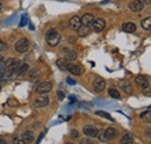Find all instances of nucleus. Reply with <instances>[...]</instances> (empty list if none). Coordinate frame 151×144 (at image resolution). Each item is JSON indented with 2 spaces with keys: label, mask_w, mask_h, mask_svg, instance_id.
Wrapping results in <instances>:
<instances>
[{
  "label": "nucleus",
  "mask_w": 151,
  "mask_h": 144,
  "mask_svg": "<svg viewBox=\"0 0 151 144\" xmlns=\"http://www.w3.org/2000/svg\"><path fill=\"white\" fill-rule=\"evenodd\" d=\"M60 38H62V36H60L59 33H57L56 30H50L45 35V41H47V43L50 47H56V45H58L59 42H60Z\"/></svg>",
  "instance_id": "nucleus-1"
},
{
  "label": "nucleus",
  "mask_w": 151,
  "mask_h": 144,
  "mask_svg": "<svg viewBox=\"0 0 151 144\" xmlns=\"http://www.w3.org/2000/svg\"><path fill=\"white\" fill-rule=\"evenodd\" d=\"M29 47H30L29 41H28L27 38L22 37V38H20L19 41L15 43L14 49H15V51H17V53H19V54H23V53H26V51L29 49Z\"/></svg>",
  "instance_id": "nucleus-2"
},
{
  "label": "nucleus",
  "mask_w": 151,
  "mask_h": 144,
  "mask_svg": "<svg viewBox=\"0 0 151 144\" xmlns=\"http://www.w3.org/2000/svg\"><path fill=\"white\" fill-rule=\"evenodd\" d=\"M98 136H101V138H102L101 141H111V140H114L117 136V130L115 128L109 127L104 131V134H101V135L99 134Z\"/></svg>",
  "instance_id": "nucleus-3"
},
{
  "label": "nucleus",
  "mask_w": 151,
  "mask_h": 144,
  "mask_svg": "<svg viewBox=\"0 0 151 144\" xmlns=\"http://www.w3.org/2000/svg\"><path fill=\"white\" fill-rule=\"evenodd\" d=\"M83 132H84L87 137H90V138L98 137V135H99L98 128L94 126H92V125H86V126L83 127Z\"/></svg>",
  "instance_id": "nucleus-4"
},
{
  "label": "nucleus",
  "mask_w": 151,
  "mask_h": 144,
  "mask_svg": "<svg viewBox=\"0 0 151 144\" xmlns=\"http://www.w3.org/2000/svg\"><path fill=\"white\" fill-rule=\"evenodd\" d=\"M48 105H49V98L45 94H40V96H37L33 102V107L35 108L45 107Z\"/></svg>",
  "instance_id": "nucleus-5"
},
{
  "label": "nucleus",
  "mask_w": 151,
  "mask_h": 144,
  "mask_svg": "<svg viewBox=\"0 0 151 144\" xmlns=\"http://www.w3.org/2000/svg\"><path fill=\"white\" fill-rule=\"evenodd\" d=\"M51 90H52V84L50 81H44V83H41V84L37 85L36 93H38V94H47Z\"/></svg>",
  "instance_id": "nucleus-6"
},
{
  "label": "nucleus",
  "mask_w": 151,
  "mask_h": 144,
  "mask_svg": "<svg viewBox=\"0 0 151 144\" xmlns=\"http://www.w3.org/2000/svg\"><path fill=\"white\" fill-rule=\"evenodd\" d=\"M105 87H106V81H105V79H102V78H100V77L95 78L94 81H93V90H94L96 93H100V92H102V91L105 90Z\"/></svg>",
  "instance_id": "nucleus-7"
},
{
  "label": "nucleus",
  "mask_w": 151,
  "mask_h": 144,
  "mask_svg": "<svg viewBox=\"0 0 151 144\" xmlns=\"http://www.w3.org/2000/svg\"><path fill=\"white\" fill-rule=\"evenodd\" d=\"M92 27H93L94 32H96V33L102 32V30L105 29V27H106V22H105L104 19H101V18L94 19V20H93V23H92Z\"/></svg>",
  "instance_id": "nucleus-8"
},
{
  "label": "nucleus",
  "mask_w": 151,
  "mask_h": 144,
  "mask_svg": "<svg viewBox=\"0 0 151 144\" xmlns=\"http://www.w3.org/2000/svg\"><path fill=\"white\" fill-rule=\"evenodd\" d=\"M144 4H143V1L142 0H132L130 1V4H129V8H130V11L132 12H141L143 8H144Z\"/></svg>",
  "instance_id": "nucleus-9"
},
{
  "label": "nucleus",
  "mask_w": 151,
  "mask_h": 144,
  "mask_svg": "<svg viewBox=\"0 0 151 144\" xmlns=\"http://www.w3.org/2000/svg\"><path fill=\"white\" fill-rule=\"evenodd\" d=\"M62 53L64 55V58L66 60H70V62H73L77 59V53L75 50L70 49V48H63L62 49Z\"/></svg>",
  "instance_id": "nucleus-10"
},
{
  "label": "nucleus",
  "mask_w": 151,
  "mask_h": 144,
  "mask_svg": "<svg viewBox=\"0 0 151 144\" xmlns=\"http://www.w3.org/2000/svg\"><path fill=\"white\" fill-rule=\"evenodd\" d=\"M93 20H94V17L92 14L86 13L80 18V24L81 26H86V27H91L92 23H93Z\"/></svg>",
  "instance_id": "nucleus-11"
},
{
  "label": "nucleus",
  "mask_w": 151,
  "mask_h": 144,
  "mask_svg": "<svg viewBox=\"0 0 151 144\" xmlns=\"http://www.w3.org/2000/svg\"><path fill=\"white\" fill-rule=\"evenodd\" d=\"M135 83H136L137 86H139L142 89H145V87L149 86V80H148V78L145 76H137L135 78Z\"/></svg>",
  "instance_id": "nucleus-12"
},
{
  "label": "nucleus",
  "mask_w": 151,
  "mask_h": 144,
  "mask_svg": "<svg viewBox=\"0 0 151 144\" xmlns=\"http://www.w3.org/2000/svg\"><path fill=\"white\" fill-rule=\"evenodd\" d=\"M66 71L71 72V74H75V76H80V74H81V72H83V69H81L79 65L71 64V63H68Z\"/></svg>",
  "instance_id": "nucleus-13"
},
{
  "label": "nucleus",
  "mask_w": 151,
  "mask_h": 144,
  "mask_svg": "<svg viewBox=\"0 0 151 144\" xmlns=\"http://www.w3.org/2000/svg\"><path fill=\"white\" fill-rule=\"evenodd\" d=\"M80 26H81V24H80V18H79V17H73V18H71L70 22H69V27H70L71 30L77 32Z\"/></svg>",
  "instance_id": "nucleus-14"
},
{
  "label": "nucleus",
  "mask_w": 151,
  "mask_h": 144,
  "mask_svg": "<svg viewBox=\"0 0 151 144\" xmlns=\"http://www.w3.org/2000/svg\"><path fill=\"white\" fill-rule=\"evenodd\" d=\"M21 140L23 141L24 144H29L34 141V134L33 131H24L22 135H21Z\"/></svg>",
  "instance_id": "nucleus-15"
},
{
  "label": "nucleus",
  "mask_w": 151,
  "mask_h": 144,
  "mask_svg": "<svg viewBox=\"0 0 151 144\" xmlns=\"http://www.w3.org/2000/svg\"><path fill=\"white\" fill-rule=\"evenodd\" d=\"M120 144H134V137L130 134H123V136L120 140Z\"/></svg>",
  "instance_id": "nucleus-16"
},
{
  "label": "nucleus",
  "mask_w": 151,
  "mask_h": 144,
  "mask_svg": "<svg viewBox=\"0 0 151 144\" xmlns=\"http://www.w3.org/2000/svg\"><path fill=\"white\" fill-rule=\"evenodd\" d=\"M122 28H123V30L127 32V33H135L137 27H136V24L132 23V22H127V23H123Z\"/></svg>",
  "instance_id": "nucleus-17"
},
{
  "label": "nucleus",
  "mask_w": 151,
  "mask_h": 144,
  "mask_svg": "<svg viewBox=\"0 0 151 144\" xmlns=\"http://www.w3.org/2000/svg\"><path fill=\"white\" fill-rule=\"evenodd\" d=\"M28 70H29V65H28L27 63L19 64V66H18V69H17V74H18V76H22V74H24Z\"/></svg>",
  "instance_id": "nucleus-18"
},
{
  "label": "nucleus",
  "mask_w": 151,
  "mask_h": 144,
  "mask_svg": "<svg viewBox=\"0 0 151 144\" xmlns=\"http://www.w3.org/2000/svg\"><path fill=\"white\" fill-rule=\"evenodd\" d=\"M56 65L58 69H60L62 71H66V66H68V60L65 58H58L56 60Z\"/></svg>",
  "instance_id": "nucleus-19"
},
{
  "label": "nucleus",
  "mask_w": 151,
  "mask_h": 144,
  "mask_svg": "<svg viewBox=\"0 0 151 144\" xmlns=\"http://www.w3.org/2000/svg\"><path fill=\"white\" fill-rule=\"evenodd\" d=\"M77 32L79 33L80 37H85V36H87L88 34H90V28L86 27V26H80L79 29H78Z\"/></svg>",
  "instance_id": "nucleus-20"
},
{
  "label": "nucleus",
  "mask_w": 151,
  "mask_h": 144,
  "mask_svg": "<svg viewBox=\"0 0 151 144\" xmlns=\"http://www.w3.org/2000/svg\"><path fill=\"white\" fill-rule=\"evenodd\" d=\"M141 24H142V28L143 29H145V30H150L151 29V18L149 17V18L144 19L142 22H141Z\"/></svg>",
  "instance_id": "nucleus-21"
},
{
  "label": "nucleus",
  "mask_w": 151,
  "mask_h": 144,
  "mask_svg": "<svg viewBox=\"0 0 151 144\" xmlns=\"http://www.w3.org/2000/svg\"><path fill=\"white\" fill-rule=\"evenodd\" d=\"M95 114L98 115V116H101V117H105V119H107V120H109L111 122H114V119L108 114V113H106V112H104V110H99V112H95Z\"/></svg>",
  "instance_id": "nucleus-22"
},
{
  "label": "nucleus",
  "mask_w": 151,
  "mask_h": 144,
  "mask_svg": "<svg viewBox=\"0 0 151 144\" xmlns=\"http://www.w3.org/2000/svg\"><path fill=\"white\" fill-rule=\"evenodd\" d=\"M120 87L126 93H132V86H130V84H128V83H122V84H120Z\"/></svg>",
  "instance_id": "nucleus-23"
},
{
  "label": "nucleus",
  "mask_w": 151,
  "mask_h": 144,
  "mask_svg": "<svg viewBox=\"0 0 151 144\" xmlns=\"http://www.w3.org/2000/svg\"><path fill=\"white\" fill-rule=\"evenodd\" d=\"M108 93H109V95L114 98V99H119L120 98V93L117 92V90H115V89H111V90L108 91Z\"/></svg>",
  "instance_id": "nucleus-24"
},
{
  "label": "nucleus",
  "mask_w": 151,
  "mask_h": 144,
  "mask_svg": "<svg viewBox=\"0 0 151 144\" xmlns=\"http://www.w3.org/2000/svg\"><path fill=\"white\" fill-rule=\"evenodd\" d=\"M79 144H94V143L90 138H80L79 140Z\"/></svg>",
  "instance_id": "nucleus-25"
},
{
  "label": "nucleus",
  "mask_w": 151,
  "mask_h": 144,
  "mask_svg": "<svg viewBox=\"0 0 151 144\" xmlns=\"http://www.w3.org/2000/svg\"><path fill=\"white\" fill-rule=\"evenodd\" d=\"M7 49V45H6V43L0 38V51H5Z\"/></svg>",
  "instance_id": "nucleus-26"
},
{
  "label": "nucleus",
  "mask_w": 151,
  "mask_h": 144,
  "mask_svg": "<svg viewBox=\"0 0 151 144\" xmlns=\"http://www.w3.org/2000/svg\"><path fill=\"white\" fill-rule=\"evenodd\" d=\"M5 74V66H4V63H0V78H2Z\"/></svg>",
  "instance_id": "nucleus-27"
},
{
  "label": "nucleus",
  "mask_w": 151,
  "mask_h": 144,
  "mask_svg": "<svg viewBox=\"0 0 151 144\" xmlns=\"http://www.w3.org/2000/svg\"><path fill=\"white\" fill-rule=\"evenodd\" d=\"M13 142H14V144H24L23 143V141H22V140H20V138H14V140H13Z\"/></svg>",
  "instance_id": "nucleus-28"
},
{
  "label": "nucleus",
  "mask_w": 151,
  "mask_h": 144,
  "mask_svg": "<svg viewBox=\"0 0 151 144\" xmlns=\"http://www.w3.org/2000/svg\"><path fill=\"white\" fill-rule=\"evenodd\" d=\"M57 94H58V98H59L60 100H63V99H64V96H65V95H64V93H63V92H60V91H58V92H57Z\"/></svg>",
  "instance_id": "nucleus-29"
},
{
  "label": "nucleus",
  "mask_w": 151,
  "mask_h": 144,
  "mask_svg": "<svg viewBox=\"0 0 151 144\" xmlns=\"http://www.w3.org/2000/svg\"><path fill=\"white\" fill-rule=\"evenodd\" d=\"M0 144H7V140L4 136H0Z\"/></svg>",
  "instance_id": "nucleus-30"
},
{
  "label": "nucleus",
  "mask_w": 151,
  "mask_h": 144,
  "mask_svg": "<svg viewBox=\"0 0 151 144\" xmlns=\"http://www.w3.org/2000/svg\"><path fill=\"white\" fill-rule=\"evenodd\" d=\"M71 136H72V137H75V138L78 137V132L76 131L75 129H73V130H71Z\"/></svg>",
  "instance_id": "nucleus-31"
},
{
  "label": "nucleus",
  "mask_w": 151,
  "mask_h": 144,
  "mask_svg": "<svg viewBox=\"0 0 151 144\" xmlns=\"http://www.w3.org/2000/svg\"><path fill=\"white\" fill-rule=\"evenodd\" d=\"M66 80H68V83H69L70 85H75V84H76V81H75V80H72V79H70V78H68Z\"/></svg>",
  "instance_id": "nucleus-32"
},
{
  "label": "nucleus",
  "mask_w": 151,
  "mask_h": 144,
  "mask_svg": "<svg viewBox=\"0 0 151 144\" xmlns=\"http://www.w3.org/2000/svg\"><path fill=\"white\" fill-rule=\"evenodd\" d=\"M23 23H26V17H24V15L22 17V20H21V23H20V27H22V26H23Z\"/></svg>",
  "instance_id": "nucleus-33"
},
{
  "label": "nucleus",
  "mask_w": 151,
  "mask_h": 144,
  "mask_svg": "<svg viewBox=\"0 0 151 144\" xmlns=\"http://www.w3.org/2000/svg\"><path fill=\"white\" fill-rule=\"evenodd\" d=\"M42 137H43V134H41V135H40V137H38V140H37V142H36V144L40 143V141L42 140Z\"/></svg>",
  "instance_id": "nucleus-34"
},
{
  "label": "nucleus",
  "mask_w": 151,
  "mask_h": 144,
  "mask_svg": "<svg viewBox=\"0 0 151 144\" xmlns=\"http://www.w3.org/2000/svg\"><path fill=\"white\" fill-rule=\"evenodd\" d=\"M149 2H150V0H143V4H144V5H148Z\"/></svg>",
  "instance_id": "nucleus-35"
},
{
  "label": "nucleus",
  "mask_w": 151,
  "mask_h": 144,
  "mask_svg": "<svg viewBox=\"0 0 151 144\" xmlns=\"http://www.w3.org/2000/svg\"><path fill=\"white\" fill-rule=\"evenodd\" d=\"M0 63H4V57L2 56H0Z\"/></svg>",
  "instance_id": "nucleus-36"
},
{
  "label": "nucleus",
  "mask_w": 151,
  "mask_h": 144,
  "mask_svg": "<svg viewBox=\"0 0 151 144\" xmlns=\"http://www.w3.org/2000/svg\"><path fill=\"white\" fill-rule=\"evenodd\" d=\"M65 144H73V143H70V142H66Z\"/></svg>",
  "instance_id": "nucleus-37"
},
{
  "label": "nucleus",
  "mask_w": 151,
  "mask_h": 144,
  "mask_svg": "<svg viewBox=\"0 0 151 144\" xmlns=\"http://www.w3.org/2000/svg\"><path fill=\"white\" fill-rule=\"evenodd\" d=\"M0 9H1V4H0Z\"/></svg>",
  "instance_id": "nucleus-38"
},
{
  "label": "nucleus",
  "mask_w": 151,
  "mask_h": 144,
  "mask_svg": "<svg viewBox=\"0 0 151 144\" xmlns=\"http://www.w3.org/2000/svg\"><path fill=\"white\" fill-rule=\"evenodd\" d=\"M0 90H1V85H0Z\"/></svg>",
  "instance_id": "nucleus-39"
}]
</instances>
